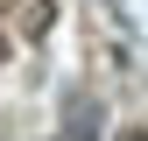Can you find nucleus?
<instances>
[{"label":"nucleus","mask_w":148,"mask_h":141,"mask_svg":"<svg viewBox=\"0 0 148 141\" xmlns=\"http://www.w3.org/2000/svg\"><path fill=\"white\" fill-rule=\"evenodd\" d=\"M57 127H64V141H99V134H106V106L92 99L85 85H71L64 106H57Z\"/></svg>","instance_id":"1"},{"label":"nucleus","mask_w":148,"mask_h":141,"mask_svg":"<svg viewBox=\"0 0 148 141\" xmlns=\"http://www.w3.org/2000/svg\"><path fill=\"white\" fill-rule=\"evenodd\" d=\"M49 28H57V0H28V28H21V35H28V42H42Z\"/></svg>","instance_id":"2"}]
</instances>
